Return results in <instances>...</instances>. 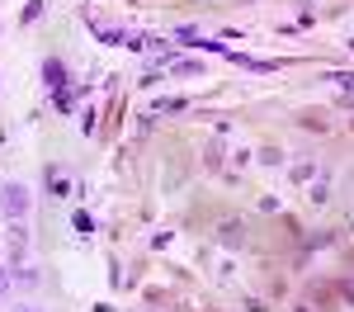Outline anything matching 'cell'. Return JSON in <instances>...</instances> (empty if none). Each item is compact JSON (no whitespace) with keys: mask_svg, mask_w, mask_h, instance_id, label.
Segmentation results:
<instances>
[{"mask_svg":"<svg viewBox=\"0 0 354 312\" xmlns=\"http://www.w3.org/2000/svg\"><path fill=\"white\" fill-rule=\"evenodd\" d=\"M28 190L19 185V180H10V185H0V213L10 218V223H24V213H28Z\"/></svg>","mask_w":354,"mask_h":312,"instance_id":"1","label":"cell"},{"mask_svg":"<svg viewBox=\"0 0 354 312\" xmlns=\"http://www.w3.org/2000/svg\"><path fill=\"white\" fill-rule=\"evenodd\" d=\"M5 251H10V265H24V255H28V227L24 223L5 227Z\"/></svg>","mask_w":354,"mask_h":312,"instance_id":"2","label":"cell"},{"mask_svg":"<svg viewBox=\"0 0 354 312\" xmlns=\"http://www.w3.org/2000/svg\"><path fill=\"white\" fill-rule=\"evenodd\" d=\"M43 85H48L53 95L66 90V62H62V57H48V62H43Z\"/></svg>","mask_w":354,"mask_h":312,"instance_id":"3","label":"cell"},{"mask_svg":"<svg viewBox=\"0 0 354 312\" xmlns=\"http://www.w3.org/2000/svg\"><path fill=\"white\" fill-rule=\"evenodd\" d=\"M90 33H95L100 43H128V38H133L128 28H118V24H104V19H90Z\"/></svg>","mask_w":354,"mask_h":312,"instance_id":"4","label":"cell"},{"mask_svg":"<svg viewBox=\"0 0 354 312\" xmlns=\"http://www.w3.org/2000/svg\"><path fill=\"white\" fill-rule=\"evenodd\" d=\"M222 241H227V246H236V241H245V227L227 223V227H222Z\"/></svg>","mask_w":354,"mask_h":312,"instance_id":"5","label":"cell"},{"mask_svg":"<svg viewBox=\"0 0 354 312\" xmlns=\"http://www.w3.org/2000/svg\"><path fill=\"white\" fill-rule=\"evenodd\" d=\"M170 71H180V76H198V71H203V66H198V62H175V66H170Z\"/></svg>","mask_w":354,"mask_h":312,"instance_id":"6","label":"cell"},{"mask_svg":"<svg viewBox=\"0 0 354 312\" xmlns=\"http://www.w3.org/2000/svg\"><path fill=\"white\" fill-rule=\"evenodd\" d=\"M76 232H85V237H90V232H95V218H90V213H76Z\"/></svg>","mask_w":354,"mask_h":312,"instance_id":"7","label":"cell"},{"mask_svg":"<svg viewBox=\"0 0 354 312\" xmlns=\"http://www.w3.org/2000/svg\"><path fill=\"white\" fill-rule=\"evenodd\" d=\"M0 293H10V270L0 265Z\"/></svg>","mask_w":354,"mask_h":312,"instance_id":"8","label":"cell"},{"mask_svg":"<svg viewBox=\"0 0 354 312\" xmlns=\"http://www.w3.org/2000/svg\"><path fill=\"white\" fill-rule=\"evenodd\" d=\"M15 312H38V308H15Z\"/></svg>","mask_w":354,"mask_h":312,"instance_id":"9","label":"cell"}]
</instances>
